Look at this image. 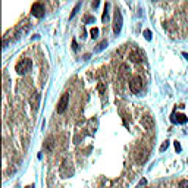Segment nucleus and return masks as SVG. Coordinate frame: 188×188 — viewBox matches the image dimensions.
Masks as SVG:
<instances>
[{
    "label": "nucleus",
    "mask_w": 188,
    "mask_h": 188,
    "mask_svg": "<svg viewBox=\"0 0 188 188\" xmlns=\"http://www.w3.org/2000/svg\"><path fill=\"white\" fill-rule=\"evenodd\" d=\"M72 49H74L75 52H77V50H78V46H77V41H75V40L72 41Z\"/></svg>",
    "instance_id": "obj_20"
},
{
    "label": "nucleus",
    "mask_w": 188,
    "mask_h": 188,
    "mask_svg": "<svg viewBox=\"0 0 188 188\" xmlns=\"http://www.w3.org/2000/svg\"><path fill=\"white\" fill-rule=\"evenodd\" d=\"M90 34H91V38H97V37H99V28H96V27L91 28V30H90Z\"/></svg>",
    "instance_id": "obj_12"
},
{
    "label": "nucleus",
    "mask_w": 188,
    "mask_h": 188,
    "mask_svg": "<svg viewBox=\"0 0 188 188\" xmlns=\"http://www.w3.org/2000/svg\"><path fill=\"white\" fill-rule=\"evenodd\" d=\"M109 8H110V3H106V6H104V12H103V16H101V21H103V22H106V21L109 19Z\"/></svg>",
    "instance_id": "obj_10"
},
{
    "label": "nucleus",
    "mask_w": 188,
    "mask_h": 188,
    "mask_svg": "<svg viewBox=\"0 0 188 188\" xmlns=\"http://www.w3.org/2000/svg\"><path fill=\"white\" fill-rule=\"evenodd\" d=\"M141 153H143V156H141V155H138L137 157H135L137 163H144V162H145V159H147V156H148V153H147L145 150H141Z\"/></svg>",
    "instance_id": "obj_9"
},
{
    "label": "nucleus",
    "mask_w": 188,
    "mask_h": 188,
    "mask_svg": "<svg viewBox=\"0 0 188 188\" xmlns=\"http://www.w3.org/2000/svg\"><path fill=\"white\" fill-rule=\"evenodd\" d=\"M170 121L174 122V123H181V125H184V123H187L188 118L185 115H182V113H174L172 118H170Z\"/></svg>",
    "instance_id": "obj_7"
},
{
    "label": "nucleus",
    "mask_w": 188,
    "mask_h": 188,
    "mask_svg": "<svg viewBox=\"0 0 188 188\" xmlns=\"http://www.w3.org/2000/svg\"><path fill=\"white\" fill-rule=\"evenodd\" d=\"M99 5H100L99 2H93V3H91V6H93V8H97Z\"/></svg>",
    "instance_id": "obj_21"
},
{
    "label": "nucleus",
    "mask_w": 188,
    "mask_h": 188,
    "mask_svg": "<svg viewBox=\"0 0 188 188\" xmlns=\"http://www.w3.org/2000/svg\"><path fill=\"white\" fill-rule=\"evenodd\" d=\"M31 13H33L35 18H43L46 13V8L43 3H34L33 8H31Z\"/></svg>",
    "instance_id": "obj_4"
},
{
    "label": "nucleus",
    "mask_w": 188,
    "mask_h": 188,
    "mask_svg": "<svg viewBox=\"0 0 188 188\" xmlns=\"http://www.w3.org/2000/svg\"><path fill=\"white\" fill-rule=\"evenodd\" d=\"M104 47H107V40H103L101 43H99V46H97V49H96V52H101Z\"/></svg>",
    "instance_id": "obj_11"
},
{
    "label": "nucleus",
    "mask_w": 188,
    "mask_h": 188,
    "mask_svg": "<svg viewBox=\"0 0 188 188\" xmlns=\"http://www.w3.org/2000/svg\"><path fill=\"white\" fill-rule=\"evenodd\" d=\"M122 24H123V18H122V13L121 11L116 8L115 9V15H113V33L118 34L121 33V30H122Z\"/></svg>",
    "instance_id": "obj_2"
},
{
    "label": "nucleus",
    "mask_w": 188,
    "mask_h": 188,
    "mask_svg": "<svg viewBox=\"0 0 188 188\" xmlns=\"http://www.w3.org/2000/svg\"><path fill=\"white\" fill-rule=\"evenodd\" d=\"M144 38H145L147 41L151 40V31H150V30H145V31H144Z\"/></svg>",
    "instance_id": "obj_15"
},
{
    "label": "nucleus",
    "mask_w": 188,
    "mask_h": 188,
    "mask_svg": "<svg viewBox=\"0 0 188 188\" xmlns=\"http://www.w3.org/2000/svg\"><path fill=\"white\" fill-rule=\"evenodd\" d=\"M46 141H47V143H46V147H47V150H52V148H53V138L50 137V138H49V140H46Z\"/></svg>",
    "instance_id": "obj_13"
},
{
    "label": "nucleus",
    "mask_w": 188,
    "mask_h": 188,
    "mask_svg": "<svg viewBox=\"0 0 188 188\" xmlns=\"http://www.w3.org/2000/svg\"><path fill=\"white\" fill-rule=\"evenodd\" d=\"M96 19H94V16H90V15H87L85 18H84V22L85 24H88V22H94Z\"/></svg>",
    "instance_id": "obj_17"
},
{
    "label": "nucleus",
    "mask_w": 188,
    "mask_h": 188,
    "mask_svg": "<svg viewBox=\"0 0 188 188\" xmlns=\"http://www.w3.org/2000/svg\"><path fill=\"white\" fill-rule=\"evenodd\" d=\"M31 68H33V60L28 59V57H25V59L19 60V62L16 63L15 71H16L19 75H25V74H28V72L31 71Z\"/></svg>",
    "instance_id": "obj_1"
},
{
    "label": "nucleus",
    "mask_w": 188,
    "mask_h": 188,
    "mask_svg": "<svg viewBox=\"0 0 188 188\" xmlns=\"http://www.w3.org/2000/svg\"><path fill=\"white\" fill-rule=\"evenodd\" d=\"M179 188H188V179H182L179 182Z\"/></svg>",
    "instance_id": "obj_16"
},
{
    "label": "nucleus",
    "mask_w": 188,
    "mask_h": 188,
    "mask_svg": "<svg viewBox=\"0 0 188 188\" xmlns=\"http://www.w3.org/2000/svg\"><path fill=\"white\" fill-rule=\"evenodd\" d=\"M182 56H184V57H185V59L188 60V53H187V52H184V53H182Z\"/></svg>",
    "instance_id": "obj_23"
},
{
    "label": "nucleus",
    "mask_w": 188,
    "mask_h": 188,
    "mask_svg": "<svg viewBox=\"0 0 188 188\" xmlns=\"http://www.w3.org/2000/svg\"><path fill=\"white\" fill-rule=\"evenodd\" d=\"M143 88V79L140 75H135V77L131 78V81H129V90L132 91L134 94H137V93H140Z\"/></svg>",
    "instance_id": "obj_3"
},
{
    "label": "nucleus",
    "mask_w": 188,
    "mask_h": 188,
    "mask_svg": "<svg viewBox=\"0 0 188 188\" xmlns=\"http://www.w3.org/2000/svg\"><path fill=\"white\" fill-rule=\"evenodd\" d=\"M99 90H100V93H103V91H104V85H103V84H100V85H99Z\"/></svg>",
    "instance_id": "obj_22"
},
{
    "label": "nucleus",
    "mask_w": 188,
    "mask_h": 188,
    "mask_svg": "<svg viewBox=\"0 0 188 188\" xmlns=\"http://www.w3.org/2000/svg\"><path fill=\"white\" fill-rule=\"evenodd\" d=\"M79 8H81V2H79V3H77V6L74 8V11H72V13H71V18H74V16L77 15L78 11H79Z\"/></svg>",
    "instance_id": "obj_14"
},
{
    "label": "nucleus",
    "mask_w": 188,
    "mask_h": 188,
    "mask_svg": "<svg viewBox=\"0 0 188 188\" xmlns=\"http://www.w3.org/2000/svg\"><path fill=\"white\" fill-rule=\"evenodd\" d=\"M145 188H147V187H145Z\"/></svg>",
    "instance_id": "obj_25"
},
{
    "label": "nucleus",
    "mask_w": 188,
    "mask_h": 188,
    "mask_svg": "<svg viewBox=\"0 0 188 188\" xmlns=\"http://www.w3.org/2000/svg\"><path fill=\"white\" fill-rule=\"evenodd\" d=\"M167 147H169V143H167V141H165V143H163L162 145H160V151H165V150L167 148Z\"/></svg>",
    "instance_id": "obj_19"
},
{
    "label": "nucleus",
    "mask_w": 188,
    "mask_h": 188,
    "mask_svg": "<svg viewBox=\"0 0 188 188\" xmlns=\"http://www.w3.org/2000/svg\"><path fill=\"white\" fill-rule=\"evenodd\" d=\"M129 60L132 62V63H138V62H141L143 60V55H141V52L140 50H134L129 53Z\"/></svg>",
    "instance_id": "obj_8"
},
{
    "label": "nucleus",
    "mask_w": 188,
    "mask_h": 188,
    "mask_svg": "<svg viewBox=\"0 0 188 188\" xmlns=\"http://www.w3.org/2000/svg\"><path fill=\"white\" fill-rule=\"evenodd\" d=\"M141 125H143L148 132L155 131V119H153L151 116H144L143 119H141Z\"/></svg>",
    "instance_id": "obj_5"
},
{
    "label": "nucleus",
    "mask_w": 188,
    "mask_h": 188,
    "mask_svg": "<svg viewBox=\"0 0 188 188\" xmlns=\"http://www.w3.org/2000/svg\"><path fill=\"white\" fill-rule=\"evenodd\" d=\"M27 188H34V187H33V185H28V187H27Z\"/></svg>",
    "instance_id": "obj_24"
},
{
    "label": "nucleus",
    "mask_w": 188,
    "mask_h": 188,
    "mask_svg": "<svg viewBox=\"0 0 188 188\" xmlns=\"http://www.w3.org/2000/svg\"><path fill=\"white\" fill-rule=\"evenodd\" d=\"M68 103H69V94L65 93V94L60 97V100H59V104H57V112H59V113H63V112L66 110Z\"/></svg>",
    "instance_id": "obj_6"
},
{
    "label": "nucleus",
    "mask_w": 188,
    "mask_h": 188,
    "mask_svg": "<svg viewBox=\"0 0 188 188\" xmlns=\"http://www.w3.org/2000/svg\"><path fill=\"white\" fill-rule=\"evenodd\" d=\"M174 145H175V150H177L178 153H181V151H182V147H181V144L178 143V141H175V143H174Z\"/></svg>",
    "instance_id": "obj_18"
}]
</instances>
